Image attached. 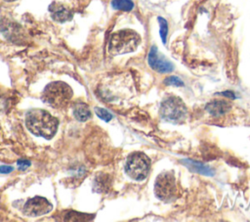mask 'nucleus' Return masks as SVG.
<instances>
[{"instance_id":"obj_1","label":"nucleus","mask_w":250,"mask_h":222,"mask_svg":"<svg viewBox=\"0 0 250 222\" xmlns=\"http://www.w3.org/2000/svg\"><path fill=\"white\" fill-rule=\"evenodd\" d=\"M25 125L32 134L51 139L58 130L59 120L44 110L33 109L26 113Z\"/></svg>"},{"instance_id":"obj_2","label":"nucleus","mask_w":250,"mask_h":222,"mask_svg":"<svg viewBox=\"0 0 250 222\" xmlns=\"http://www.w3.org/2000/svg\"><path fill=\"white\" fill-rule=\"evenodd\" d=\"M141 43L139 33L132 29H122L111 34L108 52L113 55H122L134 52Z\"/></svg>"},{"instance_id":"obj_3","label":"nucleus","mask_w":250,"mask_h":222,"mask_svg":"<svg viewBox=\"0 0 250 222\" xmlns=\"http://www.w3.org/2000/svg\"><path fill=\"white\" fill-rule=\"evenodd\" d=\"M72 94V89L65 82L55 81L45 87L41 99L44 103L53 108L62 109L69 103Z\"/></svg>"},{"instance_id":"obj_4","label":"nucleus","mask_w":250,"mask_h":222,"mask_svg":"<svg viewBox=\"0 0 250 222\" xmlns=\"http://www.w3.org/2000/svg\"><path fill=\"white\" fill-rule=\"evenodd\" d=\"M150 168L149 157L141 152H135L128 155L125 163L126 174L133 180L142 181L144 180Z\"/></svg>"},{"instance_id":"obj_5","label":"nucleus","mask_w":250,"mask_h":222,"mask_svg":"<svg viewBox=\"0 0 250 222\" xmlns=\"http://www.w3.org/2000/svg\"><path fill=\"white\" fill-rule=\"evenodd\" d=\"M187 107L185 103L177 96H170L160 105L161 117L171 123H181L187 116Z\"/></svg>"},{"instance_id":"obj_6","label":"nucleus","mask_w":250,"mask_h":222,"mask_svg":"<svg viewBox=\"0 0 250 222\" xmlns=\"http://www.w3.org/2000/svg\"><path fill=\"white\" fill-rule=\"evenodd\" d=\"M177 185L175 175L172 171L160 173L154 183V194L162 201H172L176 198Z\"/></svg>"},{"instance_id":"obj_7","label":"nucleus","mask_w":250,"mask_h":222,"mask_svg":"<svg viewBox=\"0 0 250 222\" xmlns=\"http://www.w3.org/2000/svg\"><path fill=\"white\" fill-rule=\"evenodd\" d=\"M23 214L29 217H38L49 213L53 209V204L43 197L29 199L23 205Z\"/></svg>"},{"instance_id":"obj_8","label":"nucleus","mask_w":250,"mask_h":222,"mask_svg":"<svg viewBox=\"0 0 250 222\" xmlns=\"http://www.w3.org/2000/svg\"><path fill=\"white\" fill-rule=\"evenodd\" d=\"M147 63L153 70L160 73L171 72L174 69V65L164 56L159 54L156 46H152L150 48L147 57Z\"/></svg>"},{"instance_id":"obj_9","label":"nucleus","mask_w":250,"mask_h":222,"mask_svg":"<svg viewBox=\"0 0 250 222\" xmlns=\"http://www.w3.org/2000/svg\"><path fill=\"white\" fill-rule=\"evenodd\" d=\"M49 11L51 13L52 19L58 22H64L71 19L70 11L60 3L53 2L49 6Z\"/></svg>"},{"instance_id":"obj_10","label":"nucleus","mask_w":250,"mask_h":222,"mask_svg":"<svg viewBox=\"0 0 250 222\" xmlns=\"http://www.w3.org/2000/svg\"><path fill=\"white\" fill-rule=\"evenodd\" d=\"M231 105L228 101H213L206 105V111L214 115V116H220L225 113H227L229 111H230Z\"/></svg>"},{"instance_id":"obj_11","label":"nucleus","mask_w":250,"mask_h":222,"mask_svg":"<svg viewBox=\"0 0 250 222\" xmlns=\"http://www.w3.org/2000/svg\"><path fill=\"white\" fill-rule=\"evenodd\" d=\"M182 163L184 165H186L190 171L202 174V175H206V176H213L214 175V170L209 167L206 164H203L201 162L195 161V160H191V159H183Z\"/></svg>"},{"instance_id":"obj_12","label":"nucleus","mask_w":250,"mask_h":222,"mask_svg":"<svg viewBox=\"0 0 250 222\" xmlns=\"http://www.w3.org/2000/svg\"><path fill=\"white\" fill-rule=\"evenodd\" d=\"M73 115L78 121L84 122L91 117V111L86 104L78 103L73 108Z\"/></svg>"},{"instance_id":"obj_13","label":"nucleus","mask_w":250,"mask_h":222,"mask_svg":"<svg viewBox=\"0 0 250 222\" xmlns=\"http://www.w3.org/2000/svg\"><path fill=\"white\" fill-rule=\"evenodd\" d=\"M111 6L115 10L131 11L134 8V3L132 0H112Z\"/></svg>"},{"instance_id":"obj_14","label":"nucleus","mask_w":250,"mask_h":222,"mask_svg":"<svg viewBox=\"0 0 250 222\" xmlns=\"http://www.w3.org/2000/svg\"><path fill=\"white\" fill-rule=\"evenodd\" d=\"M108 187V179L106 178L105 175H101V176H98L96 179H95V182H94V190L96 192H104L106 190V188Z\"/></svg>"},{"instance_id":"obj_15","label":"nucleus","mask_w":250,"mask_h":222,"mask_svg":"<svg viewBox=\"0 0 250 222\" xmlns=\"http://www.w3.org/2000/svg\"><path fill=\"white\" fill-rule=\"evenodd\" d=\"M158 22H159V34L161 37V40L163 43H166V38H167V34H168V23L166 22V20L162 17H158L157 18Z\"/></svg>"},{"instance_id":"obj_16","label":"nucleus","mask_w":250,"mask_h":222,"mask_svg":"<svg viewBox=\"0 0 250 222\" xmlns=\"http://www.w3.org/2000/svg\"><path fill=\"white\" fill-rule=\"evenodd\" d=\"M95 112H96V114H97L101 119H103V120L105 121V122L110 121L111 118H112V114H111L108 111H106L105 109L97 107V108H95Z\"/></svg>"},{"instance_id":"obj_17","label":"nucleus","mask_w":250,"mask_h":222,"mask_svg":"<svg viewBox=\"0 0 250 222\" xmlns=\"http://www.w3.org/2000/svg\"><path fill=\"white\" fill-rule=\"evenodd\" d=\"M164 84L165 85H173V86H184V82L182 81L181 78L178 76H168L164 79Z\"/></svg>"},{"instance_id":"obj_18","label":"nucleus","mask_w":250,"mask_h":222,"mask_svg":"<svg viewBox=\"0 0 250 222\" xmlns=\"http://www.w3.org/2000/svg\"><path fill=\"white\" fill-rule=\"evenodd\" d=\"M84 216H86L85 214H81V213H77V212H75V211H68V212H66L65 213V215H64V218H63V220H70V221H74V220H83V219H81V218H79V217H84Z\"/></svg>"},{"instance_id":"obj_19","label":"nucleus","mask_w":250,"mask_h":222,"mask_svg":"<svg viewBox=\"0 0 250 222\" xmlns=\"http://www.w3.org/2000/svg\"><path fill=\"white\" fill-rule=\"evenodd\" d=\"M18 165H19V169L20 170H25L27 167L30 166V162L28 160H19L18 161Z\"/></svg>"},{"instance_id":"obj_20","label":"nucleus","mask_w":250,"mask_h":222,"mask_svg":"<svg viewBox=\"0 0 250 222\" xmlns=\"http://www.w3.org/2000/svg\"><path fill=\"white\" fill-rule=\"evenodd\" d=\"M14 170V168L12 166H8V165H1L0 166V173L6 174V173H10Z\"/></svg>"},{"instance_id":"obj_21","label":"nucleus","mask_w":250,"mask_h":222,"mask_svg":"<svg viewBox=\"0 0 250 222\" xmlns=\"http://www.w3.org/2000/svg\"><path fill=\"white\" fill-rule=\"evenodd\" d=\"M221 94H222L223 96H226V97L229 98V99H235V95H234L233 92H231V91H225V92H222Z\"/></svg>"},{"instance_id":"obj_22","label":"nucleus","mask_w":250,"mask_h":222,"mask_svg":"<svg viewBox=\"0 0 250 222\" xmlns=\"http://www.w3.org/2000/svg\"><path fill=\"white\" fill-rule=\"evenodd\" d=\"M5 1H7V2H13V1H15V0H5Z\"/></svg>"}]
</instances>
